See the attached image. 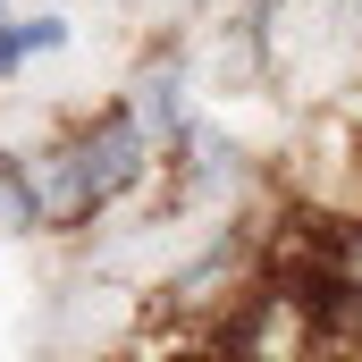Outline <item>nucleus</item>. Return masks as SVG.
<instances>
[{
    "label": "nucleus",
    "mask_w": 362,
    "mask_h": 362,
    "mask_svg": "<svg viewBox=\"0 0 362 362\" xmlns=\"http://www.w3.org/2000/svg\"><path fill=\"white\" fill-rule=\"evenodd\" d=\"M68 42V25L59 17H34V25H0V68H25L34 51H59Z\"/></svg>",
    "instance_id": "3"
},
{
    "label": "nucleus",
    "mask_w": 362,
    "mask_h": 362,
    "mask_svg": "<svg viewBox=\"0 0 362 362\" xmlns=\"http://www.w3.org/2000/svg\"><path fill=\"white\" fill-rule=\"evenodd\" d=\"M144 169H152V135L135 127V110H118V118H101L93 135H76L68 152L42 160V177H34L42 219H85V211H101L110 194H127Z\"/></svg>",
    "instance_id": "1"
},
{
    "label": "nucleus",
    "mask_w": 362,
    "mask_h": 362,
    "mask_svg": "<svg viewBox=\"0 0 362 362\" xmlns=\"http://www.w3.org/2000/svg\"><path fill=\"white\" fill-rule=\"evenodd\" d=\"M135 127H144L152 144H177L185 135V85H177V68H144V85H135Z\"/></svg>",
    "instance_id": "2"
}]
</instances>
